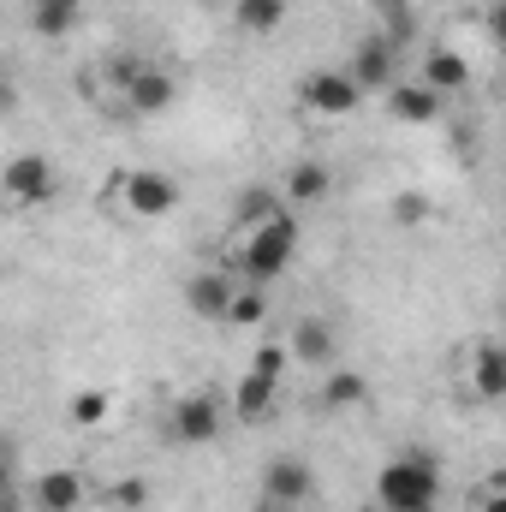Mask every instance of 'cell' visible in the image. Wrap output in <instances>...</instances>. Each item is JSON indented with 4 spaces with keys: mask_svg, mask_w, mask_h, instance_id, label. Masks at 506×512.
Here are the masks:
<instances>
[{
    "mask_svg": "<svg viewBox=\"0 0 506 512\" xmlns=\"http://www.w3.org/2000/svg\"><path fill=\"white\" fill-rule=\"evenodd\" d=\"M233 24L245 36H274L286 24V0H233Z\"/></svg>",
    "mask_w": 506,
    "mask_h": 512,
    "instance_id": "obj_19",
    "label": "cell"
},
{
    "mask_svg": "<svg viewBox=\"0 0 506 512\" xmlns=\"http://www.w3.org/2000/svg\"><path fill=\"white\" fill-rule=\"evenodd\" d=\"M0 512H30V501H24L18 489H6V495H0Z\"/></svg>",
    "mask_w": 506,
    "mask_h": 512,
    "instance_id": "obj_28",
    "label": "cell"
},
{
    "mask_svg": "<svg viewBox=\"0 0 506 512\" xmlns=\"http://www.w3.org/2000/svg\"><path fill=\"white\" fill-rule=\"evenodd\" d=\"M352 84L370 96V90H387L393 78H399V48L387 42V36H370V42H358V54H352Z\"/></svg>",
    "mask_w": 506,
    "mask_h": 512,
    "instance_id": "obj_11",
    "label": "cell"
},
{
    "mask_svg": "<svg viewBox=\"0 0 506 512\" xmlns=\"http://www.w3.org/2000/svg\"><path fill=\"white\" fill-rule=\"evenodd\" d=\"M298 245H304V233H298V215H292V209H280V215H268V221L245 227L233 268H239L251 286H268V280H280V274L292 268Z\"/></svg>",
    "mask_w": 506,
    "mask_h": 512,
    "instance_id": "obj_2",
    "label": "cell"
},
{
    "mask_svg": "<svg viewBox=\"0 0 506 512\" xmlns=\"http://www.w3.org/2000/svg\"><path fill=\"white\" fill-rule=\"evenodd\" d=\"M251 370H262V376L280 382V376H286V346H262V352L251 358Z\"/></svg>",
    "mask_w": 506,
    "mask_h": 512,
    "instance_id": "obj_24",
    "label": "cell"
},
{
    "mask_svg": "<svg viewBox=\"0 0 506 512\" xmlns=\"http://www.w3.org/2000/svg\"><path fill=\"white\" fill-rule=\"evenodd\" d=\"M114 495H120V501H126V507H143V501H149V489H143V483H137V477H131V483H120V489H114Z\"/></svg>",
    "mask_w": 506,
    "mask_h": 512,
    "instance_id": "obj_27",
    "label": "cell"
},
{
    "mask_svg": "<svg viewBox=\"0 0 506 512\" xmlns=\"http://www.w3.org/2000/svg\"><path fill=\"white\" fill-rule=\"evenodd\" d=\"M298 102H304L310 114H322V120H346V114H358L364 90L352 84V72H346V66H316V72H304Z\"/></svg>",
    "mask_w": 506,
    "mask_h": 512,
    "instance_id": "obj_6",
    "label": "cell"
},
{
    "mask_svg": "<svg viewBox=\"0 0 506 512\" xmlns=\"http://www.w3.org/2000/svg\"><path fill=\"white\" fill-rule=\"evenodd\" d=\"M471 393H477L483 405H495V399L506 393V358H501L495 340H483V346L471 352Z\"/></svg>",
    "mask_w": 506,
    "mask_h": 512,
    "instance_id": "obj_16",
    "label": "cell"
},
{
    "mask_svg": "<svg viewBox=\"0 0 506 512\" xmlns=\"http://www.w3.org/2000/svg\"><path fill=\"white\" fill-rule=\"evenodd\" d=\"M334 328L328 322H316V316H304L298 328H292V340H286V358H298V364H334Z\"/></svg>",
    "mask_w": 506,
    "mask_h": 512,
    "instance_id": "obj_15",
    "label": "cell"
},
{
    "mask_svg": "<svg viewBox=\"0 0 506 512\" xmlns=\"http://www.w3.org/2000/svg\"><path fill=\"white\" fill-rule=\"evenodd\" d=\"M173 102H179V78L167 66H155V60H137V72L120 84V108L131 120H161Z\"/></svg>",
    "mask_w": 506,
    "mask_h": 512,
    "instance_id": "obj_7",
    "label": "cell"
},
{
    "mask_svg": "<svg viewBox=\"0 0 506 512\" xmlns=\"http://www.w3.org/2000/svg\"><path fill=\"white\" fill-rule=\"evenodd\" d=\"M108 405H114V399H108L102 387H84V393H72V405H66V417H72L78 429H90V423H102V417H108Z\"/></svg>",
    "mask_w": 506,
    "mask_h": 512,
    "instance_id": "obj_22",
    "label": "cell"
},
{
    "mask_svg": "<svg viewBox=\"0 0 506 512\" xmlns=\"http://www.w3.org/2000/svg\"><path fill=\"white\" fill-rule=\"evenodd\" d=\"M274 399H280V382L274 376H262V370H245L233 393H227V417H239V423H268L274 417Z\"/></svg>",
    "mask_w": 506,
    "mask_h": 512,
    "instance_id": "obj_12",
    "label": "cell"
},
{
    "mask_svg": "<svg viewBox=\"0 0 506 512\" xmlns=\"http://www.w3.org/2000/svg\"><path fill=\"white\" fill-rule=\"evenodd\" d=\"M376 507L381 512H435L441 507V465H435V453H423V447L393 453L376 471Z\"/></svg>",
    "mask_w": 506,
    "mask_h": 512,
    "instance_id": "obj_1",
    "label": "cell"
},
{
    "mask_svg": "<svg viewBox=\"0 0 506 512\" xmlns=\"http://www.w3.org/2000/svg\"><path fill=\"white\" fill-rule=\"evenodd\" d=\"M268 215H280V197H268V191H245L239 197V227H256Z\"/></svg>",
    "mask_w": 506,
    "mask_h": 512,
    "instance_id": "obj_23",
    "label": "cell"
},
{
    "mask_svg": "<svg viewBox=\"0 0 506 512\" xmlns=\"http://www.w3.org/2000/svg\"><path fill=\"white\" fill-rule=\"evenodd\" d=\"M24 18H30V30H36L42 42H66V36L84 24V0H30Z\"/></svg>",
    "mask_w": 506,
    "mask_h": 512,
    "instance_id": "obj_14",
    "label": "cell"
},
{
    "mask_svg": "<svg viewBox=\"0 0 506 512\" xmlns=\"http://www.w3.org/2000/svg\"><path fill=\"white\" fill-rule=\"evenodd\" d=\"M262 322H268V292L245 280V286L233 292V304H227V322H221V328H262Z\"/></svg>",
    "mask_w": 506,
    "mask_h": 512,
    "instance_id": "obj_21",
    "label": "cell"
},
{
    "mask_svg": "<svg viewBox=\"0 0 506 512\" xmlns=\"http://www.w3.org/2000/svg\"><path fill=\"white\" fill-rule=\"evenodd\" d=\"M429 90H441V96H453V90H465L471 84V66H465V54H453V48H429L423 54V72H417Z\"/></svg>",
    "mask_w": 506,
    "mask_h": 512,
    "instance_id": "obj_17",
    "label": "cell"
},
{
    "mask_svg": "<svg viewBox=\"0 0 506 512\" xmlns=\"http://www.w3.org/2000/svg\"><path fill=\"white\" fill-rule=\"evenodd\" d=\"M328 191H334V179H328L322 161H298L286 173V203L292 209H316V203H328Z\"/></svg>",
    "mask_w": 506,
    "mask_h": 512,
    "instance_id": "obj_18",
    "label": "cell"
},
{
    "mask_svg": "<svg viewBox=\"0 0 506 512\" xmlns=\"http://www.w3.org/2000/svg\"><path fill=\"white\" fill-rule=\"evenodd\" d=\"M256 512H298V507H280V501H256Z\"/></svg>",
    "mask_w": 506,
    "mask_h": 512,
    "instance_id": "obj_29",
    "label": "cell"
},
{
    "mask_svg": "<svg viewBox=\"0 0 506 512\" xmlns=\"http://www.w3.org/2000/svg\"><path fill=\"white\" fill-rule=\"evenodd\" d=\"M6 489H18V459H12V447L0 441V495H6Z\"/></svg>",
    "mask_w": 506,
    "mask_h": 512,
    "instance_id": "obj_25",
    "label": "cell"
},
{
    "mask_svg": "<svg viewBox=\"0 0 506 512\" xmlns=\"http://www.w3.org/2000/svg\"><path fill=\"white\" fill-rule=\"evenodd\" d=\"M0 197L12 209H48L60 197V167L42 155V149H24L0 167Z\"/></svg>",
    "mask_w": 506,
    "mask_h": 512,
    "instance_id": "obj_3",
    "label": "cell"
},
{
    "mask_svg": "<svg viewBox=\"0 0 506 512\" xmlns=\"http://www.w3.org/2000/svg\"><path fill=\"white\" fill-rule=\"evenodd\" d=\"M221 423H227V399L209 393V387L179 393L173 411H167V435H173V447H209V441L221 435Z\"/></svg>",
    "mask_w": 506,
    "mask_h": 512,
    "instance_id": "obj_4",
    "label": "cell"
},
{
    "mask_svg": "<svg viewBox=\"0 0 506 512\" xmlns=\"http://www.w3.org/2000/svg\"><path fill=\"white\" fill-rule=\"evenodd\" d=\"M316 495V471L304 459H268L262 465V501H280V507H304Z\"/></svg>",
    "mask_w": 506,
    "mask_h": 512,
    "instance_id": "obj_10",
    "label": "cell"
},
{
    "mask_svg": "<svg viewBox=\"0 0 506 512\" xmlns=\"http://www.w3.org/2000/svg\"><path fill=\"white\" fill-rule=\"evenodd\" d=\"M120 209L126 215H137V221H167L173 209H179V179L173 173H155V167H131V173H120Z\"/></svg>",
    "mask_w": 506,
    "mask_h": 512,
    "instance_id": "obj_5",
    "label": "cell"
},
{
    "mask_svg": "<svg viewBox=\"0 0 506 512\" xmlns=\"http://www.w3.org/2000/svg\"><path fill=\"white\" fill-rule=\"evenodd\" d=\"M316 399H322V411H358V405L370 399V382H364L358 370H334Z\"/></svg>",
    "mask_w": 506,
    "mask_h": 512,
    "instance_id": "obj_20",
    "label": "cell"
},
{
    "mask_svg": "<svg viewBox=\"0 0 506 512\" xmlns=\"http://www.w3.org/2000/svg\"><path fill=\"white\" fill-rule=\"evenodd\" d=\"M30 512H84V471L72 465H48L30 477Z\"/></svg>",
    "mask_w": 506,
    "mask_h": 512,
    "instance_id": "obj_8",
    "label": "cell"
},
{
    "mask_svg": "<svg viewBox=\"0 0 506 512\" xmlns=\"http://www.w3.org/2000/svg\"><path fill=\"white\" fill-rule=\"evenodd\" d=\"M233 292H239V280L227 274V268H197L191 280H185V310L197 316V322H227V304H233Z\"/></svg>",
    "mask_w": 506,
    "mask_h": 512,
    "instance_id": "obj_9",
    "label": "cell"
},
{
    "mask_svg": "<svg viewBox=\"0 0 506 512\" xmlns=\"http://www.w3.org/2000/svg\"><path fill=\"white\" fill-rule=\"evenodd\" d=\"M483 507L477 512H506V495H501V483H483V495H477Z\"/></svg>",
    "mask_w": 506,
    "mask_h": 512,
    "instance_id": "obj_26",
    "label": "cell"
},
{
    "mask_svg": "<svg viewBox=\"0 0 506 512\" xmlns=\"http://www.w3.org/2000/svg\"><path fill=\"white\" fill-rule=\"evenodd\" d=\"M441 90H429L423 78L411 84V78H393L387 84V108H393V120H405V126H429V120H441Z\"/></svg>",
    "mask_w": 506,
    "mask_h": 512,
    "instance_id": "obj_13",
    "label": "cell"
}]
</instances>
